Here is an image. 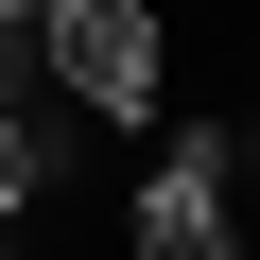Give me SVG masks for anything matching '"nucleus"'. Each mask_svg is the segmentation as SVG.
<instances>
[{"instance_id":"39448f33","label":"nucleus","mask_w":260,"mask_h":260,"mask_svg":"<svg viewBox=\"0 0 260 260\" xmlns=\"http://www.w3.org/2000/svg\"><path fill=\"white\" fill-rule=\"evenodd\" d=\"M243 70H260V0H243Z\"/></svg>"},{"instance_id":"423d86ee","label":"nucleus","mask_w":260,"mask_h":260,"mask_svg":"<svg viewBox=\"0 0 260 260\" xmlns=\"http://www.w3.org/2000/svg\"><path fill=\"white\" fill-rule=\"evenodd\" d=\"M18 18H70V0H18Z\"/></svg>"},{"instance_id":"7ed1b4c3","label":"nucleus","mask_w":260,"mask_h":260,"mask_svg":"<svg viewBox=\"0 0 260 260\" xmlns=\"http://www.w3.org/2000/svg\"><path fill=\"white\" fill-rule=\"evenodd\" d=\"M52 87V18H18V0H0V104H35Z\"/></svg>"},{"instance_id":"f03ea898","label":"nucleus","mask_w":260,"mask_h":260,"mask_svg":"<svg viewBox=\"0 0 260 260\" xmlns=\"http://www.w3.org/2000/svg\"><path fill=\"white\" fill-rule=\"evenodd\" d=\"M52 104L156 139V121H174V18H156V0H70V18H52Z\"/></svg>"},{"instance_id":"20e7f679","label":"nucleus","mask_w":260,"mask_h":260,"mask_svg":"<svg viewBox=\"0 0 260 260\" xmlns=\"http://www.w3.org/2000/svg\"><path fill=\"white\" fill-rule=\"evenodd\" d=\"M243 191H260V121H243Z\"/></svg>"},{"instance_id":"f257e3e1","label":"nucleus","mask_w":260,"mask_h":260,"mask_svg":"<svg viewBox=\"0 0 260 260\" xmlns=\"http://www.w3.org/2000/svg\"><path fill=\"white\" fill-rule=\"evenodd\" d=\"M121 243L139 260H243V121H156L121 174Z\"/></svg>"}]
</instances>
